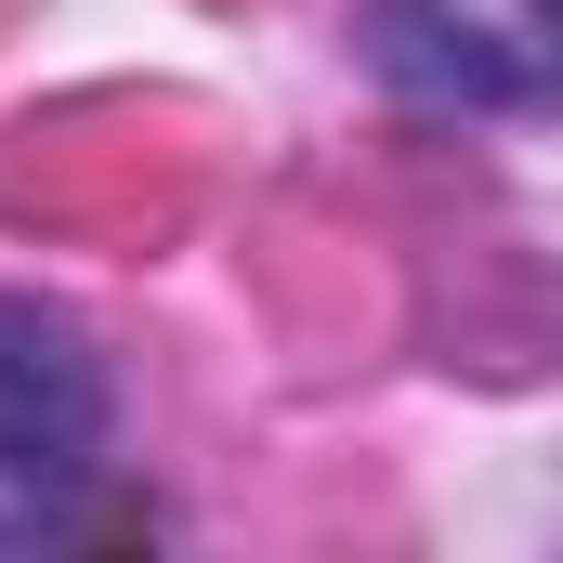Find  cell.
<instances>
[{
  "label": "cell",
  "instance_id": "cell-1",
  "mask_svg": "<svg viewBox=\"0 0 563 563\" xmlns=\"http://www.w3.org/2000/svg\"><path fill=\"white\" fill-rule=\"evenodd\" d=\"M119 380L92 328L40 288H0V538H66L106 485Z\"/></svg>",
  "mask_w": 563,
  "mask_h": 563
},
{
  "label": "cell",
  "instance_id": "cell-2",
  "mask_svg": "<svg viewBox=\"0 0 563 563\" xmlns=\"http://www.w3.org/2000/svg\"><path fill=\"white\" fill-rule=\"evenodd\" d=\"M354 66L432 119H563V0H354Z\"/></svg>",
  "mask_w": 563,
  "mask_h": 563
}]
</instances>
